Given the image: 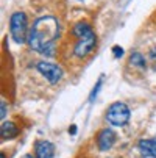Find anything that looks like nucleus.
I'll list each match as a JSON object with an SVG mask.
<instances>
[{
    "instance_id": "nucleus-4",
    "label": "nucleus",
    "mask_w": 156,
    "mask_h": 158,
    "mask_svg": "<svg viewBox=\"0 0 156 158\" xmlns=\"http://www.w3.org/2000/svg\"><path fill=\"white\" fill-rule=\"evenodd\" d=\"M36 69L44 78H46L49 83H52V85H56L64 75V71H62V67L59 64L49 63V61H38L36 63Z\"/></svg>"
},
{
    "instance_id": "nucleus-12",
    "label": "nucleus",
    "mask_w": 156,
    "mask_h": 158,
    "mask_svg": "<svg viewBox=\"0 0 156 158\" xmlns=\"http://www.w3.org/2000/svg\"><path fill=\"white\" fill-rule=\"evenodd\" d=\"M102 83H103V77H100V78L97 80L94 89L91 91V94H89V102H91V103L95 100V97H97V94H98V91H100V88H102Z\"/></svg>"
},
{
    "instance_id": "nucleus-10",
    "label": "nucleus",
    "mask_w": 156,
    "mask_h": 158,
    "mask_svg": "<svg viewBox=\"0 0 156 158\" xmlns=\"http://www.w3.org/2000/svg\"><path fill=\"white\" fill-rule=\"evenodd\" d=\"M92 30V27L87 24V22H78V24H75L74 25V28H72V35L78 39V38H81L83 35H86V33H89Z\"/></svg>"
},
{
    "instance_id": "nucleus-5",
    "label": "nucleus",
    "mask_w": 156,
    "mask_h": 158,
    "mask_svg": "<svg viewBox=\"0 0 156 158\" xmlns=\"http://www.w3.org/2000/svg\"><path fill=\"white\" fill-rule=\"evenodd\" d=\"M97 44V36L94 33V30H91L89 33L83 35L81 38L77 39V44L74 47V55L77 58H86L89 53H91Z\"/></svg>"
},
{
    "instance_id": "nucleus-2",
    "label": "nucleus",
    "mask_w": 156,
    "mask_h": 158,
    "mask_svg": "<svg viewBox=\"0 0 156 158\" xmlns=\"http://www.w3.org/2000/svg\"><path fill=\"white\" fill-rule=\"evenodd\" d=\"M10 33L17 44H24L28 42L30 36V28H28V17L25 13L16 11L10 17Z\"/></svg>"
},
{
    "instance_id": "nucleus-7",
    "label": "nucleus",
    "mask_w": 156,
    "mask_h": 158,
    "mask_svg": "<svg viewBox=\"0 0 156 158\" xmlns=\"http://www.w3.org/2000/svg\"><path fill=\"white\" fill-rule=\"evenodd\" d=\"M53 155H55V146L50 141H47V139L36 141L34 158H53Z\"/></svg>"
},
{
    "instance_id": "nucleus-16",
    "label": "nucleus",
    "mask_w": 156,
    "mask_h": 158,
    "mask_svg": "<svg viewBox=\"0 0 156 158\" xmlns=\"http://www.w3.org/2000/svg\"><path fill=\"white\" fill-rule=\"evenodd\" d=\"M75 133H77V127L72 125V127H70V135H75Z\"/></svg>"
},
{
    "instance_id": "nucleus-3",
    "label": "nucleus",
    "mask_w": 156,
    "mask_h": 158,
    "mask_svg": "<svg viewBox=\"0 0 156 158\" xmlns=\"http://www.w3.org/2000/svg\"><path fill=\"white\" fill-rule=\"evenodd\" d=\"M130 116H131V111H130L128 105L123 102H114L106 110V121L114 127L126 125L130 121Z\"/></svg>"
},
{
    "instance_id": "nucleus-14",
    "label": "nucleus",
    "mask_w": 156,
    "mask_h": 158,
    "mask_svg": "<svg viewBox=\"0 0 156 158\" xmlns=\"http://www.w3.org/2000/svg\"><path fill=\"white\" fill-rule=\"evenodd\" d=\"M150 60H151V66H153V69L156 71V47H153L150 50Z\"/></svg>"
},
{
    "instance_id": "nucleus-1",
    "label": "nucleus",
    "mask_w": 156,
    "mask_h": 158,
    "mask_svg": "<svg viewBox=\"0 0 156 158\" xmlns=\"http://www.w3.org/2000/svg\"><path fill=\"white\" fill-rule=\"evenodd\" d=\"M59 38V22L53 16H42L33 22L30 28V47L46 56H53L56 50V41Z\"/></svg>"
},
{
    "instance_id": "nucleus-8",
    "label": "nucleus",
    "mask_w": 156,
    "mask_h": 158,
    "mask_svg": "<svg viewBox=\"0 0 156 158\" xmlns=\"http://www.w3.org/2000/svg\"><path fill=\"white\" fill-rule=\"evenodd\" d=\"M138 150L141 155L148 158H156V139H139L138 141Z\"/></svg>"
},
{
    "instance_id": "nucleus-9",
    "label": "nucleus",
    "mask_w": 156,
    "mask_h": 158,
    "mask_svg": "<svg viewBox=\"0 0 156 158\" xmlns=\"http://www.w3.org/2000/svg\"><path fill=\"white\" fill-rule=\"evenodd\" d=\"M19 135V127L11 121H3L0 125V136L2 139H13Z\"/></svg>"
},
{
    "instance_id": "nucleus-19",
    "label": "nucleus",
    "mask_w": 156,
    "mask_h": 158,
    "mask_svg": "<svg viewBox=\"0 0 156 158\" xmlns=\"http://www.w3.org/2000/svg\"><path fill=\"white\" fill-rule=\"evenodd\" d=\"M80 2H81V0H80Z\"/></svg>"
},
{
    "instance_id": "nucleus-11",
    "label": "nucleus",
    "mask_w": 156,
    "mask_h": 158,
    "mask_svg": "<svg viewBox=\"0 0 156 158\" xmlns=\"http://www.w3.org/2000/svg\"><path fill=\"white\" fill-rule=\"evenodd\" d=\"M130 64L134 67H139V69H145V66H147L144 55H141L139 52H133L130 55Z\"/></svg>"
},
{
    "instance_id": "nucleus-17",
    "label": "nucleus",
    "mask_w": 156,
    "mask_h": 158,
    "mask_svg": "<svg viewBox=\"0 0 156 158\" xmlns=\"http://www.w3.org/2000/svg\"><path fill=\"white\" fill-rule=\"evenodd\" d=\"M22 158H33V156H31V153H25V155L22 156Z\"/></svg>"
},
{
    "instance_id": "nucleus-18",
    "label": "nucleus",
    "mask_w": 156,
    "mask_h": 158,
    "mask_svg": "<svg viewBox=\"0 0 156 158\" xmlns=\"http://www.w3.org/2000/svg\"><path fill=\"white\" fill-rule=\"evenodd\" d=\"M0 158H5V153L2 152V155H0Z\"/></svg>"
},
{
    "instance_id": "nucleus-13",
    "label": "nucleus",
    "mask_w": 156,
    "mask_h": 158,
    "mask_svg": "<svg viewBox=\"0 0 156 158\" xmlns=\"http://www.w3.org/2000/svg\"><path fill=\"white\" fill-rule=\"evenodd\" d=\"M113 55H114V58L123 56V49H122L120 46H114V47H113Z\"/></svg>"
},
{
    "instance_id": "nucleus-15",
    "label": "nucleus",
    "mask_w": 156,
    "mask_h": 158,
    "mask_svg": "<svg viewBox=\"0 0 156 158\" xmlns=\"http://www.w3.org/2000/svg\"><path fill=\"white\" fill-rule=\"evenodd\" d=\"M5 116H6V105H5V100H3L2 102V113H0V118L5 119Z\"/></svg>"
},
{
    "instance_id": "nucleus-6",
    "label": "nucleus",
    "mask_w": 156,
    "mask_h": 158,
    "mask_svg": "<svg viewBox=\"0 0 156 158\" xmlns=\"http://www.w3.org/2000/svg\"><path fill=\"white\" fill-rule=\"evenodd\" d=\"M116 138H117V136H116L114 130H111V128H103V130H100L98 135H97V147H98V150H102V152L109 150L111 147L114 146Z\"/></svg>"
}]
</instances>
